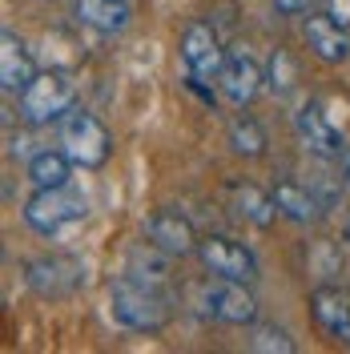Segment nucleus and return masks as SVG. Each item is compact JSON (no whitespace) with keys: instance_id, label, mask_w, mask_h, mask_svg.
I'll use <instances>...</instances> for the list:
<instances>
[{"instance_id":"1","label":"nucleus","mask_w":350,"mask_h":354,"mask_svg":"<svg viewBox=\"0 0 350 354\" xmlns=\"http://www.w3.org/2000/svg\"><path fill=\"white\" fill-rule=\"evenodd\" d=\"M109 310L125 330L157 334V330H165L169 318H174V294L161 282H145V278L121 274L109 286Z\"/></svg>"},{"instance_id":"2","label":"nucleus","mask_w":350,"mask_h":354,"mask_svg":"<svg viewBox=\"0 0 350 354\" xmlns=\"http://www.w3.org/2000/svg\"><path fill=\"white\" fill-rule=\"evenodd\" d=\"M77 109V81L65 68H44L37 73L21 93L24 125H61V117Z\"/></svg>"},{"instance_id":"3","label":"nucleus","mask_w":350,"mask_h":354,"mask_svg":"<svg viewBox=\"0 0 350 354\" xmlns=\"http://www.w3.org/2000/svg\"><path fill=\"white\" fill-rule=\"evenodd\" d=\"M61 149L68 153V161L77 169H101L113 153V137L93 113L68 109L61 117Z\"/></svg>"},{"instance_id":"4","label":"nucleus","mask_w":350,"mask_h":354,"mask_svg":"<svg viewBox=\"0 0 350 354\" xmlns=\"http://www.w3.org/2000/svg\"><path fill=\"white\" fill-rule=\"evenodd\" d=\"M24 282L37 298L61 302V298H73L85 286V266L73 254H41V258H33L24 266Z\"/></svg>"},{"instance_id":"5","label":"nucleus","mask_w":350,"mask_h":354,"mask_svg":"<svg viewBox=\"0 0 350 354\" xmlns=\"http://www.w3.org/2000/svg\"><path fill=\"white\" fill-rule=\"evenodd\" d=\"M24 221L44 234V238H53V234H61L68 221H85V198L73 189V185H53V189H37L33 198L24 201Z\"/></svg>"},{"instance_id":"6","label":"nucleus","mask_w":350,"mask_h":354,"mask_svg":"<svg viewBox=\"0 0 350 354\" xmlns=\"http://www.w3.org/2000/svg\"><path fill=\"white\" fill-rule=\"evenodd\" d=\"M201 306L210 318L225 326H254L258 322V298L250 294V282L238 278H214L201 286Z\"/></svg>"},{"instance_id":"7","label":"nucleus","mask_w":350,"mask_h":354,"mask_svg":"<svg viewBox=\"0 0 350 354\" xmlns=\"http://www.w3.org/2000/svg\"><path fill=\"white\" fill-rule=\"evenodd\" d=\"M197 258L214 278H238V282H254L258 278V258L250 245L234 242L225 234H210L197 242Z\"/></svg>"},{"instance_id":"8","label":"nucleus","mask_w":350,"mask_h":354,"mask_svg":"<svg viewBox=\"0 0 350 354\" xmlns=\"http://www.w3.org/2000/svg\"><path fill=\"white\" fill-rule=\"evenodd\" d=\"M310 318L330 342L350 351V286H342V282L314 286L310 290Z\"/></svg>"},{"instance_id":"9","label":"nucleus","mask_w":350,"mask_h":354,"mask_svg":"<svg viewBox=\"0 0 350 354\" xmlns=\"http://www.w3.org/2000/svg\"><path fill=\"white\" fill-rule=\"evenodd\" d=\"M225 48H221L218 28L210 21H194L181 37V61H185V73L190 77H201V81H218L221 65H225Z\"/></svg>"},{"instance_id":"10","label":"nucleus","mask_w":350,"mask_h":354,"mask_svg":"<svg viewBox=\"0 0 350 354\" xmlns=\"http://www.w3.org/2000/svg\"><path fill=\"white\" fill-rule=\"evenodd\" d=\"M294 133H298V141L306 145V153L322 157V161H334V157L347 149V141H342V133L334 129L326 121V113L318 109L314 101L302 105V109L294 113Z\"/></svg>"},{"instance_id":"11","label":"nucleus","mask_w":350,"mask_h":354,"mask_svg":"<svg viewBox=\"0 0 350 354\" xmlns=\"http://www.w3.org/2000/svg\"><path fill=\"white\" fill-rule=\"evenodd\" d=\"M145 234H149V242L161 245V250L174 254V258L197 254V242H201L197 230H194V221L185 218V214H177V209H157V214H149Z\"/></svg>"},{"instance_id":"12","label":"nucleus","mask_w":350,"mask_h":354,"mask_svg":"<svg viewBox=\"0 0 350 354\" xmlns=\"http://www.w3.org/2000/svg\"><path fill=\"white\" fill-rule=\"evenodd\" d=\"M266 85V73L250 57H225V65H221L218 73V93H221V101H230V105H250L258 93H262Z\"/></svg>"},{"instance_id":"13","label":"nucleus","mask_w":350,"mask_h":354,"mask_svg":"<svg viewBox=\"0 0 350 354\" xmlns=\"http://www.w3.org/2000/svg\"><path fill=\"white\" fill-rule=\"evenodd\" d=\"M302 37H306L310 53H314L318 61H326V65H342V61L350 57V32L334 21L330 12L306 17V24H302Z\"/></svg>"},{"instance_id":"14","label":"nucleus","mask_w":350,"mask_h":354,"mask_svg":"<svg viewBox=\"0 0 350 354\" xmlns=\"http://www.w3.org/2000/svg\"><path fill=\"white\" fill-rule=\"evenodd\" d=\"M270 194L278 201V214L290 221H298V225H314V221H322V214H326V205L314 194V185H302V181L282 177V181H274Z\"/></svg>"},{"instance_id":"15","label":"nucleus","mask_w":350,"mask_h":354,"mask_svg":"<svg viewBox=\"0 0 350 354\" xmlns=\"http://www.w3.org/2000/svg\"><path fill=\"white\" fill-rule=\"evenodd\" d=\"M37 77V68H33V57H28V48L17 32H0V88L4 93H17L21 97L24 85Z\"/></svg>"},{"instance_id":"16","label":"nucleus","mask_w":350,"mask_h":354,"mask_svg":"<svg viewBox=\"0 0 350 354\" xmlns=\"http://www.w3.org/2000/svg\"><path fill=\"white\" fill-rule=\"evenodd\" d=\"M73 17L97 32H125L129 28V0H73Z\"/></svg>"},{"instance_id":"17","label":"nucleus","mask_w":350,"mask_h":354,"mask_svg":"<svg viewBox=\"0 0 350 354\" xmlns=\"http://www.w3.org/2000/svg\"><path fill=\"white\" fill-rule=\"evenodd\" d=\"M230 198H234L238 218H246L250 225H258V230H270L274 221L282 218V214H278V201H274V194H266V189L250 185V181L230 185Z\"/></svg>"},{"instance_id":"18","label":"nucleus","mask_w":350,"mask_h":354,"mask_svg":"<svg viewBox=\"0 0 350 354\" xmlns=\"http://www.w3.org/2000/svg\"><path fill=\"white\" fill-rule=\"evenodd\" d=\"M73 161L65 149H41V153L28 157V181L37 189H53V185H68L73 181Z\"/></svg>"},{"instance_id":"19","label":"nucleus","mask_w":350,"mask_h":354,"mask_svg":"<svg viewBox=\"0 0 350 354\" xmlns=\"http://www.w3.org/2000/svg\"><path fill=\"white\" fill-rule=\"evenodd\" d=\"M169 262H174V254H165V250L154 245V242H141V245H133L129 250V258H125V274L169 286Z\"/></svg>"},{"instance_id":"20","label":"nucleus","mask_w":350,"mask_h":354,"mask_svg":"<svg viewBox=\"0 0 350 354\" xmlns=\"http://www.w3.org/2000/svg\"><path fill=\"white\" fill-rule=\"evenodd\" d=\"M225 137H230V149L238 157H262L266 153V129L254 117H246V113H238V117L230 121Z\"/></svg>"},{"instance_id":"21","label":"nucleus","mask_w":350,"mask_h":354,"mask_svg":"<svg viewBox=\"0 0 350 354\" xmlns=\"http://www.w3.org/2000/svg\"><path fill=\"white\" fill-rule=\"evenodd\" d=\"M250 351L254 354H294L298 342L282 326H274V322H254L250 326Z\"/></svg>"},{"instance_id":"22","label":"nucleus","mask_w":350,"mask_h":354,"mask_svg":"<svg viewBox=\"0 0 350 354\" xmlns=\"http://www.w3.org/2000/svg\"><path fill=\"white\" fill-rule=\"evenodd\" d=\"M266 85L274 88L278 97H286L290 88L298 85V61L290 57V48H274V57L266 65Z\"/></svg>"},{"instance_id":"23","label":"nucleus","mask_w":350,"mask_h":354,"mask_svg":"<svg viewBox=\"0 0 350 354\" xmlns=\"http://www.w3.org/2000/svg\"><path fill=\"white\" fill-rule=\"evenodd\" d=\"M326 12L350 32V0H326Z\"/></svg>"},{"instance_id":"24","label":"nucleus","mask_w":350,"mask_h":354,"mask_svg":"<svg viewBox=\"0 0 350 354\" xmlns=\"http://www.w3.org/2000/svg\"><path fill=\"white\" fill-rule=\"evenodd\" d=\"M334 174H338V181H342V189L350 194V145L334 157Z\"/></svg>"},{"instance_id":"25","label":"nucleus","mask_w":350,"mask_h":354,"mask_svg":"<svg viewBox=\"0 0 350 354\" xmlns=\"http://www.w3.org/2000/svg\"><path fill=\"white\" fill-rule=\"evenodd\" d=\"M270 4H274L282 17H298V12H306L310 8V0H270Z\"/></svg>"}]
</instances>
